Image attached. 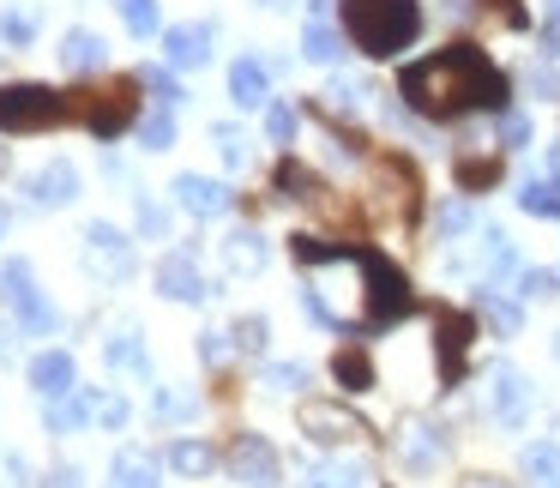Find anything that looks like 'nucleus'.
<instances>
[{
  "mask_svg": "<svg viewBox=\"0 0 560 488\" xmlns=\"http://www.w3.org/2000/svg\"><path fill=\"white\" fill-rule=\"evenodd\" d=\"M175 199H182L194 218H223V211H230V187L211 182V175H175Z\"/></svg>",
  "mask_w": 560,
  "mask_h": 488,
  "instance_id": "obj_14",
  "label": "nucleus"
},
{
  "mask_svg": "<svg viewBox=\"0 0 560 488\" xmlns=\"http://www.w3.org/2000/svg\"><path fill=\"white\" fill-rule=\"evenodd\" d=\"M139 139H145V151H170V146H175V121H170V109H151L145 121H139Z\"/></svg>",
  "mask_w": 560,
  "mask_h": 488,
  "instance_id": "obj_32",
  "label": "nucleus"
},
{
  "mask_svg": "<svg viewBox=\"0 0 560 488\" xmlns=\"http://www.w3.org/2000/svg\"><path fill=\"white\" fill-rule=\"evenodd\" d=\"M170 464H175L182 476H206L211 464H218V452H211L206 440H175V446H170Z\"/></svg>",
  "mask_w": 560,
  "mask_h": 488,
  "instance_id": "obj_26",
  "label": "nucleus"
},
{
  "mask_svg": "<svg viewBox=\"0 0 560 488\" xmlns=\"http://www.w3.org/2000/svg\"><path fill=\"white\" fill-rule=\"evenodd\" d=\"M139 230L163 235V211H158V206H145V199H139Z\"/></svg>",
  "mask_w": 560,
  "mask_h": 488,
  "instance_id": "obj_49",
  "label": "nucleus"
},
{
  "mask_svg": "<svg viewBox=\"0 0 560 488\" xmlns=\"http://www.w3.org/2000/svg\"><path fill=\"white\" fill-rule=\"evenodd\" d=\"M398 452H404L410 464H434L440 440H428V428H422V422H404V434H398Z\"/></svg>",
  "mask_w": 560,
  "mask_h": 488,
  "instance_id": "obj_30",
  "label": "nucleus"
},
{
  "mask_svg": "<svg viewBox=\"0 0 560 488\" xmlns=\"http://www.w3.org/2000/svg\"><path fill=\"white\" fill-rule=\"evenodd\" d=\"M230 470H235V483L271 488V483H278V452H271L259 434H235V446H230Z\"/></svg>",
  "mask_w": 560,
  "mask_h": 488,
  "instance_id": "obj_11",
  "label": "nucleus"
},
{
  "mask_svg": "<svg viewBox=\"0 0 560 488\" xmlns=\"http://www.w3.org/2000/svg\"><path fill=\"white\" fill-rule=\"evenodd\" d=\"M67 121H79V91L0 85V133H49Z\"/></svg>",
  "mask_w": 560,
  "mask_h": 488,
  "instance_id": "obj_3",
  "label": "nucleus"
},
{
  "mask_svg": "<svg viewBox=\"0 0 560 488\" xmlns=\"http://www.w3.org/2000/svg\"><path fill=\"white\" fill-rule=\"evenodd\" d=\"M398 97L428 121H458L470 109H506V73L488 61L476 43H452V49L410 61L398 73Z\"/></svg>",
  "mask_w": 560,
  "mask_h": 488,
  "instance_id": "obj_1",
  "label": "nucleus"
},
{
  "mask_svg": "<svg viewBox=\"0 0 560 488\" xmlns=\"http://www.w3.org/2000/svg\"><path fill=\"white\" fill-rule=\"evenodd\" d=\"M470 332H476V319H470V314H458V307H440V314H434L440 380H446V386H458V380H464V356H470Z\"/></svg>",
  "mask_w": 560,
  "mask_h": 488,
  "instance_id": "obj_9",
  "label": "nucleus"
},
{
  "mask_svg": "<svg viewBox=\"0 0 560 488\" xmlns=\"http://www.w3.org/2000/svg\"><path fill=\"white\" fill-rule=\"evenodd\" d=\"M488 404H494V416L506 428L524 422V410H530V386H524V374L512 362H500L494 374H488Z\"/></svg>",
  "mask_w": 560,
  "mask_h": 488,
  "instance_id": "obj_12",
  "label": "nucleus"
},
{
  "mask_svg": "<svg viewBox=\"0 0 560 488\" xmlns=\"http://www.w3.org/2000/svg\"><path fill=\"white\" fill-rule=\"evenodd\" d=\"M158 410H163V416H187L194 404H187L182 392H158Z\"/></svg>",
  "mask_w": 560,
  "mask_h": 488,
  "instance_id": "obj_48",
  "label": "nucleus"
},
{
  "mask_svg": "<svg viewBox=\"0 0 560 488\" xmlns=\"http://www.w3.org/2000/svg\"><path fill=\"white\" fill-rule=\"evenodd\" d=\"M266 259H271V247H266V235H254V230H235L230 242H223V266L235 271V278H254V271H266Z\"/></svg>",
  "mask_w": 560,
  "mask_h": 488,
  "instance_id": "obj_18",
  "label": "nucleus"
},
{
  "mask_svg": "<svg viewBox=\"0 0 560 488\" xmlns=\"http://www.w3.org/2000/svg\"><path fill=\"white\" fill-rule=\"evenodd\" d=\"M266 133L278 139V146H290V139H295V109H290V103H271V109H266Z\"/></svg>",
  "mask_w": 560,
  "mask_h": 488,
  "instance_id": "obj_36",
  "label": "nucleus"
},
{
  "mask_svg": "<svg viewBox=\"0 0 560 488\" xmlns=\"http://www.w3.org/2000/svg\"><path fill=\"white\" fill-rule=\"evenodd\" d=\"M302 55H307V61H319V67H331V61L343 55L338 31H331V25H319V19H314V25H307V37H302Z\"/></svg>",
  "mask_w": 560,
  "mask_h": 488,
  "instance_id": "obj_27",
  "label": "nucleus"
},
{
  "mask_svg": "<svg viewBox=\"0 0 560 488\" xmlns=\"http://www.w3.org/2000/svg\"><path fill=\"white\" fill-rule=\"evenodd\" d=\"M374 194L398 223H416V211H422V175H416V163L398 158V151H386V158L374 163Z\"/></svg>",
  "mask_w": 560,
  "mask_h": 488,
  "instance_id": "obj_6",
  "label": "nucleus"
},
{
  "mask_svg": "<svg viewBox=\"0 0 560 488\" xmlns=\"http://www.w3.org/2000/svg\"><path fill=\"white\" fill-rule=\"evenodd\" d=\"M518 470L530 488H560V446H548V440H530V446L518 452Z\"/></svg>",
  "mask_w": 560,
  "mask_h": 488,
  "instance_id": "obj_19",
  "label": "nucleus"
},
{
  "mask_svg": "<svg viewBox=\"0 0 560 488\" xmlns=\"http://www.w3.org/2000/svg\"><path fill=\"white\" fill-rule=\"evenodd\" d=\"M530 91H542V97H560V73H548V67H536V73H530Z\"/></svg>",
  "mask_w": 560,
  "mask_h": 488,
  "instance_id": "obj_47",
  "label": "nucleus"
},
{
  "mask_svg": "<svg viewBox=\"0 0 560 488\" xmlns=\"http://www.w3.org/2000/svg\"><path fill=\"white\" fill-rule=\"evenodd\" d=\"M85 266L97 271V278L121 283L127 271H133V242H127L115 223H91V230H85Z\"/></svg>",
  "mask_w": 560,
  "mask_h": 488,
  "instance_id": "obj_10",
  "label": "nucleus"
},
{
  "mask_svg": "<svg viewBox=\"0 0 560 488\" xmlns=\"http://www.w3.org/2000/svg\"><path fill=\"white\" fill-rule=\"evenodd\" d=\"M362 295H368L362 332H386V326H398V319L416 307L410 278H404V271L392 266L386 254H374V247H362Z\"/></svg>",
  "mask_w": 560,
  "mask_h": 488,
  "instance_id": "obj_4",
  "label": "nucleus"
},
{
  "mask_svg": "<svg viewBox=\"0 0 560 488\" xmlns=\"http://www.w3.org/2000/svg\"><path fill=\"white\" fill-rule=\"evenodd\" d=\"M43 488H79V470H73V464H61V470H55Z\"/></svg>",
  "mask_w": 560,
  "mask_h": 488,
  "instance_id": "obj_50",
  "label": "nucleus"
},
{
  "mask_svg": "<svg viewBox=\"0 0 560 488\" xmlns=\"http://www.w3.org/2000/svg\"><path fill=\"white\" fill-rule=\"evenodd\" d=\"M61 61H67V73H97V67H103V37H97V31H67V37H61Z\"/></svg>",
  "mask_w": 560,
  "mask_h": 488,
  "instance_id": "obj_22",
  "label": "nucleus"
},
{
  "mask_svg": "<svg viewBox=\"0 0 560 488\" xmlns=\"http://www.w3.org/2000/svg\"><path fill=\"white\" fill-rule=\"evenodd\" d=\"M218 146H223V163H230V170H242V163H247V146H242L235 127H218Z\"/></svg>",
  "mask_w": 560,
  "mask_h": 488,
  "instance_id": "obj_41",
  "label": "nucleus"
},
{
  "mask_svg": "<svg viewBox=\"0 0 560 488\" xmlns=\"http://www.w3.org/2000/svg\"><path fill=\"white\" fill-rule=\"evenodd\" d=\"M494 133H500V146H524V139H530V121H524L518 109H500Z\"/></svg>",
  "mask_w": 560,
  "mask_h": 488,
  "instance_id": "obj_37",
  "label": "nucleus"
},
{
  "mask_svg": "<svg viewBox=\"0 0 560 488\" xmlns=\"http://www.w3.org/2000/svg\"><path fill=\"white\" fill-rule=\"evenodd\" d=\"M0 235H7V206H0Z\"/></svg>",
  "mask_w": 560,
  "mask_h": 488,
  "instance_id": "obj_53",
  "label": "nucleus"
},
{
  "mask_svg": "<svg viewBox=\"0 0 560 488\" xmlns=\"http://www.w3.org/2000/svg\"><path fill=\"white\" fill-rule=\"evenodd\" d=\"M458 488H506V483H500V476H464Z\"/></svg>",
  "mask_w": 560,
  "mask_h": 488,
  "instance_id": "obj_52",
  "label": "nucleus"
},
{
  "mask_svg": "<svg viewBox=\"0 0 560 488\" xmlns=\"http://www.w3.org/2000/svg\"><path fill=\"white\" fill-rule=\"evenodd\" d=\"M416 31H422V7L416 0H343V37L362 55H374V61L410 49Z\"/></svg>",
  "mask_w": 560,
  "mask_h": 488,
  "instance_id": "obj_2",
  "label": "nucleus"
},
{
  "mask_svg": "<svg viewBox=\"0 0 560 488\" xmlns=\"http://www.w3.org/2000/svg\"><path fill=\"white\" fill-rule=\"evenodd\" d=\"M331 374H338V386H350V392L374 386V362H368V350H338L331 356Z\"/></svg>",
  "mask_w": 560,
  "mask_h": 488,
  "instance_id": "obj_25",
  "label": "nucleus"
},
{
  "mask_svg": "<svg viewBox=\"0 0 560 488\" xmlns=\"http://www.w3.org/2000/svg\"><path fill=\"white\" fill-rule=\"evenodd\" d=\"M266 380H271V386H283V392H295V386H307V368L302 362H271Z\"/></svg>",
  "mask_w": 560,
  "mask_h": 488,
  "instance_id": "obj_38",
  "label": "nucleus"
},
{
  "mask_svg": "<svg viewBox=\"0 0 560 488\" xmlns=\"http://www.w3.org/2000/svg\"><path fill=\"white\" fill-rule=\"evenodd\" d=\"M158 295L163 302H206V278H199L194 254H170L158 266Z\"/></svg>",
  "mask_w": 560,
  "mask_h": 488,
  "instance_id": "obj_13",
  "label": "nucleus"
},
{
  "mask_svg": "<svg viewBox=\"0 0 560 488\" xmlns=\"http://www.w3.org/2000/svg\"><path fill=\"white\" fill-rule=\"evenodd\" d=\"M85 416H91V404H67V398L49 404V428H79Z\"/></svg>",
  "mask_w": 560,
  "mask_h": 488,
  "instance_id": "obj_39",
  "label": "nucleus"
},
{
  "mask_svg": "<svg viewBox=\"0 0 560 488\" xmlns=\"http://www.w3.org/2000/svg\"><path fill=\"white\" fill-rule=\"evenodd\" d=\"M302 488H362V470H350V464H319Z\"/></svg>",
  "mask_w": 560,
  "mask_h": 488,
  "instance_id": "obj_35",
  "label": "nucleus"
},
{
  "mask_svg": "<svg viewBox=\"0 0 560 488\" xmlns=\"http://www.w3.org/2000/svg\"><path fill=\"white\" fill-rule=\"evenodd\" d=\"M139 79H109L103 91H79V121L91 127L97 139H115L139 121Z\"/></svg>",
  "mask_w": 560,
  "mask_h": 488,
  "instance_id": "obj_5",
  "label": "nucleus"
},
{
  "mask_svg": "<svg viewBox=\"0 0 560 488\" xmlns=\"http://www.w3.org/2000/svg\"><path fill=\"white\" fill-rule=\"evenodd\" d=\"M235 344H242V350H266V319L259 314L235 319Z\"/></svg>",
  "mask_w": 560,
  "mask_h": 488,
  "instance_id": "obj_40",
  "label": "nucleus"
},
{
  "mask_svg": "<svg viewBox=\"0 0 560 488\" xmlns=\"http://www.w3.org/2000/svg\"><path fill=\"white\" fill-rule=\"evenodd\" d=\"M266 85L271 79H266V67H259L254 55H242V61L230 67V97L242 103V109H259V103H266Z\"/></svg>",
  "mask_w": 560,
  "mask_h": 488,
  "instance_id": "obj_21",
  "label": "nucleus"
},
{
  "mask_svg": "<svg viewBox=\"0 0 560 488\" xmlns=\"http://www.w3.org/2000/svg\"><path fill=\"white\" fill-rule=\"evenodd\" d=\"M555 356H560V332H555Z\"/></svg>",
  "mask_w": 560,
  "mask_h": 488,
  "instance_id": "obj_54",
  "label": "nucleus"
},
{
  "mask_svg": "<svg viewBox=\"0 0 560 488\" xmlns=\"http://www.w3.org/2000/svg\"><path fill=\"white\" fill-rule=\"evenodd\" d=\"M139 85L151 91V103H158V109H175V103H182V91H175V79L163 73V67H139Z\"/></svg>",
  "mask_w": 560,
  "mask_h": 488,
  "instance_id": "obj_33",
  "label": "nucleus"
},
{
  "mask_svg": "<svg viewBox=\"0 0 560 488\" xmlns=\"http://www.w3.org/2000/svg\"><path fill=\"white\" fill-rule=\"evenodd\" d=\"M488 7H494V13H500V25H512V31H524V25H530V13H524L518 0H488Z\"/></svg>",
  "mask_w": 560,
  "mask_h": 488,
  "instance_id": "obj_44",
  "label": "nucleus"
},
{
  "mask_svg": "<svg viewBox=\"0 0 560 488\" xmlns=\"http://www.w3.org/2000/svg\"><path fill=\"white\" fill-rule=\"evenodd\" d=\"M518 206L530 211V218H560V175H530Z\"/></svg>",
  "mask_w": 560,
  "mask_h": 488,
  "instance_id": "obj_23",
  "label": "nucleus"
},
{
  "mask_svg": "<svg viewBox=\"0 0 560 488\" xmlns=\"http://www.w3.org/2000/svg\"><path fill=\"white\" fill-rule=\"evenodd\" d=\"M0 37H7V43H31V19L25 13H0Z\"/></svg>",
  "mask_w": 560,
  "mask_h": 488,
  "instance_id": "obj_43",
  "label": "nucleus"
},
{
  "mask_svg": "<svg viewBox=\"0 0 560 488\" xmlns=\"http://www.w3.org/2000/svg\"><path fill=\"white\" fill-rule=\"evenodd\" d=\"M464 223H470V211H464V206H446V211H440V235H458Z\"/></svg>",
  "mask_w": 560,
  "mask_h": 488,
  "instance_id": "obj_46",
  "label": "nucleus"
},
{
  "mask_svg": "<svg viewBox=\"0 0 560 488\" xmlns=\"http://www.w3.org/2000/svg\"><path fill=\"white\" fill-rule=\"evenodd\" d=\"M109 488H158V464H151V452H139V446L115 452V464H109Z\"/></svg>",
  "mask_w": 560,
  "mask_h": 488,
  "instance_id": "obj_20",
  "label": "nucleus"
},
{
  "mask_svg": "<svg viewBox=\"0 0 560 488\" xmlns=\"http://www.w3.org/2000/svg\"><path fill=\"white\" fill-rule=\"evenodd\" d=\"M121 7V25L133 31V37H151L158 31V0H115Z\"/></svg>",
  "mask_w": 560,
  "mask_h": 488,
  "instance_id": "obj_31",
  "label": "nucleus"
},
{
  "mask_svg": "<svg viewBox=\"0 0 560 488\" xmlns=\"http://www.w3.org/2000/svg\"><path fill=\"white\" fill-rule=\"evenodd\" d=\"M548 43H560V0H548Z\"/></svg>",
  "mask_w": 560,
  "mask_h": 488,
  "instance_id": "obj_51",
  "label": "nucleus"
},
{
  "mask_svg": "<svg viewBox=\"0 0 560 488\" xmlns=\"http://www.w3.org/2000/svg\"><path fill=\"white\" fill-rule=\"evenodd\" d=\"M31 392H37L43 404L67 398V392H73V356H67V350H43L37 362H31Z\"/></svg>",
  "mask_w": 560,
  "mask_h": 488,
  "instance_id": "obj_15",
  "label": "nucleus"
},
{
  "mask_svg": "<svg viewBox=\"0 0 560 488\" xmlns=\"http://www.w3.org/2000/svg\"><path fill=\"white\" fill-rule=\"evenodd\" d=\"M109 362H121V368H145V356H139V344H133V332H121V338L109 344Z\"/></svg>",
  "mask_w": 560,
  "mask_h": 488,
  "instance_id": "obj_42",
  "label": "nucleus"
},
{
  "mask_svg": "<svg viewBox=\"0 0 560 488\" xmlns=\"http://www.w3.org/2000/svg\"><path fill=\"white\" fill-rule=\"evenodd\" d=\"M163 49H170V67H206L211 61V31L206 25H170L163 31Z\"/></svg>",
  "mask_w": 560,
  "mask_h": 488,
  "instance_id": "obj_17",
  "label": "nucleus"
},
{
  "mask_svg": "<svg viewBox=\"0 0 560 488\" xmlns=\"http://www.w3.org/2000/svg\"><path fill=\"white\" fill-rule=\"evenodd\" d=\"M271 182H278V194H283V199H319V194H326V187H319V175H307L295 158H283Z\"/></svg>",
  "mask_w": 560,
  "mask_h": 488,
  "instance_id": "obj_24",
  "label": "nucleus"
},
{
  "mask_svg": "<svg viewBox=\"0 0 560 488\" xmlns=\"http://www.w3.org/2000/svg\"><path fill=\"white\" fill-rule=\"evenodd\" d=\"M476 307H482V319H488V326H494V332H506V338H512V332H518V302H506V295L482 290V302H476Z\"/></svg>",
  "mask_w": 560,
  "mask_h": 488,
  "instance_id": "obj_29",
  "label": "nucleus"
},
{
  "mask_svg": "<svg viewBox=\"0 0 560 488\" xmlns=\"http://www.w3.org/2000/svg\"><path fill=\"white\" fill-rule=\"evenodd\" d=\"M0 295L19 307V319H25L37 338H43V332H55V307L37 295V283H31V266H25V259H7V266H0Z\"/></svg>",
  "mask_w": 560,
  "mask_h": 488,
  "instance_id": "obj_8",
  "label": "nucleus"
},
{
  "mask_svg": "<svg viewBox=\"0 0 560 488\" xmlns=\"http://www.w3.org/2000/svg\"><path fill=\"white\" fill-rule=\"evenodd\" d=\"M500 182V158H458V187L464 194H482Z\"/></svg>",
  "mask_w": 560,
  "mask_h": 488,
  "instance_id": "obj_28",
  "label": "nucleus"
},
{
  "mask_svg": "<svg viewBox=\"0 0 560 488\" xmlns=\"http://www.w3.org/2000/svg\"><path fill=\"white\" fill-rule=\"evenodd\" d=\"M91 416H97V422L103 428H127V416H133V410H127V398H115V392H91Z\"/></svg>",
  "mask_w": 560,
  "mask_h": 488,
  "instance_id": "obj_34",
  "label": "nucleus"
},
{
  "mask_svg": "<svg viewBox=\"0 0 560 488\" xmlns=\"http://www.w3.org/2000/svg\"><path fill=\"white\" fill-rule=\"evenodd\" d=\"M518 295H555V278L548 271H518Z\"/></svg>",
  "mask_w": 560,
  "mask_h": 488,
  "instance_id": "obj_45",
  "label": "nucleus"
},
{
  "mask_svg": "<svg viewBox=\"0 0 560 488\" xmlns=\"http://www.w3.org/2000/svg\"><path fill=\"white\" fill-rule=\"evenodd\" d=\"M25 187H31V199H37V206H73V199H79V170L67 158H55L49 170H37Z\"/></svg>",
  "mask_w": 560,
  "mask_h": 488,
  "instance_id": "obj_16",
  "label": "nucleus"
},
{
  "mask_svg": "<svg viewBox=\"0 0 560 488\" xmlns=\"http://www.w3.org/2000/svg\"><path fill=\"white\" fill-rule=\"evenodd\" d=\"M295 422H302V434L319 440V446H350V440L368 434L362 416L343 410V404H326V398H307L302 410H295Z\"/></svg>",
  "mask_w": 560,
  "mask_h": 488,
  "instance_id": "obj_7",
  "label": "nucleus"
}]
</instances>
